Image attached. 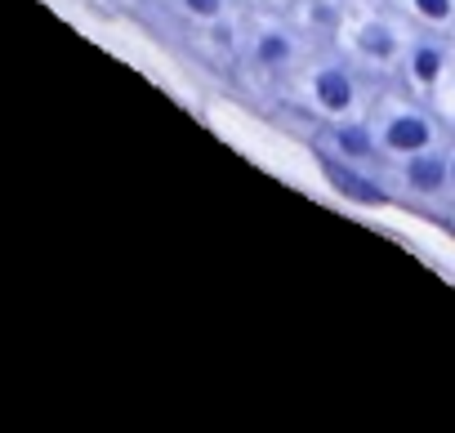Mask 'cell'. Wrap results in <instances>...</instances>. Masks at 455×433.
<instances>
[{"mask_svg":"<svg viewBox=\"0 0 455 433\" xmlns=\"http://www.w3.org/2000/svg\"><path fill=\"white\" fill-rule=\"evenodd\" d=\"M451 224H455V210H451Z\"/></svg>","mask_w":455,"mask_h":433,"instance_id":"cell-13","label":"cell"},{"mask_svg":"<svg viewBox=\"0 0 455 433\" xmlns=\"http://www.w3.org/2000/svg\"><path fill=\"white\" fill-rule=\"evenodd\" d=\"M308 103H313L322 116H331V121L353 116L357 103H362V81H357V72H353L348 63H339V59L313 68V76H308Z\"/></svg>","mask_w":455,"mask_h":433,"instance_id":"cell-5","label":"cell"},{"mask_svg":"<svg viewBox=\"0 0 455 433\" xmlns=\"http://www.w3.org/2000/svg\"><path fill=\"white\" fill-rule=\"evenodd\" d=\"M295 54H299V41L286 28H264L251 41V63L264 68V72H286L295 63Z\"/></svg>","mask_w":455,"mask_h":433,"instance_id":"cell-8","label":"cell"},{"mask_svg":"<svg viewBox=\"0 0 455 433\" xmlns=\"http://www.w3.org/2000/svg\"><path fill=\"white\" fill-rule=\"evenodd\" d=\"M179 10L192 19V23H219L228 14V0H179Z\"/></svg>","mask_w":455,"mask_h":433,"instance_id":"cell-11","label":"cell"},{"mask_svg":"<svg viewBox=\"0 0 455 433\" xmlns=\"http://www.w3.org/2000/svg\"><path fill=\"white\" fill-rule=\"evenodd\" d=\"M371 125H375L384 161H397V156H411V152H424V148H437L451 139V125L437 116V108L428 99L411 94L406 85H402V94L379 103Z\"/></svg>","mask_w":455,"mask_h":433,"instance_id":"cell-1","label":"cell"},{"mask_svg":"<svg viewBox=\"0 0 455 433\" xmlns=\"http://www.w3.org/2000/svg\"><path fill=\"white\" fill-rule=\"evenodd\" d=\"M322 170H326V179L335 183V192H339L344 201L375 205V210L397 201L393 183L375 179V174H371V165H353V161H344V156H335V152H322Z\"/></svg>","mask_w":455,"mask_h":433,"instance_id":"cell-6","label":"cell"},{"mask_svg":"<svg viewBox=\"0 0 455 433\" xmlns=\"http://www.w3.org/2000/svg\"><path fill=\"white\" fill-rule=\"evenodd\" d=\"M455 59V41L451 32H433V28H411L406 36V50H402V63H397V81L419 94V99H433L446 68Z\"/></svg>","mask_w":455,"mask_h":433,"instance_id":"cell-3","label":"cell"},{"mask_svg":"<svg viewBox=\"0 0 455 433\" xmlns=\"http://www.w3.org/2000/svg\"><path fill=\"white\" fill-rule=\"evenodd\" d=\"M388 165H393V192L406 205H419L428 214L451 220L455 196H451V179H446V143L424 148V152H411V156H397Z\"/></svg>","mask_w":455,"mask_h":433,"instance_id":"cell-2","label":"cell"},{"mask_svg":"<svg viewBox=\"0 0 455 433\" xmlns=\"http://www.w3.org/2000/svg\"><path fill=\"white\" fill-rule=\"evenodd\" d=\"M406 36H411V23L397 10H379V14H362L348 28V50L375 72H397Z\"/></svg>","mask_w":455,"mask_h":433,"instance_id":"cell-4","label":"cell"},{"mask_svg":"<svg viewBox=\"0 0 455 433\" xmlns=\"http://www.w3.org/2000/svg\"><path fill=\"white\" fill-rule=\"evenodd\" d=\"M446 179H451V196H455V130L446 139Z\"/></svg>","mask_w":455,"mask_h":433,"instance_id":"cell-12","label":"cell"},{"mask_svg":"<svg viewBox=\"0 0 455 433\" xmlns=\"http://www.w3.org/2000/svg\"><path fill=\"white\" fill-rule=\"evenodd\" d=\"M428 103H433L437 116L455 130V59H451V68H446V76H442V85H437V94H433Z\"/></svg>","mask_w":455,"mask_h":433,"instance_id":"cell-10","label":"cell"},{"mask_svg":"<svg viewBox=\"0 0 455 433\" xmlns=\"http://www.w3.org/2000/svg\"><path fill=\"white\" fill-rule=\"evenodd\" d=\"M393 10H397L411 28L455 32V0H393Z\"/></svg>","mask_w":455,"mask_h":433,"instance_id":"cell-9","label":"cell"},{"mask_svg":"<svg viewBox=\"0 0 455 433\" xmlns=\"http://www.w3.org/2000/svg\"><path fill=\"white\" fill-rule=\"evenodd\" d=\"M451 41H455V32H451Z\"/></svg>","mask_w":455,"mask_h":433,"instance_id":"cell-14","label":"cell"},{"mask_svg":"<svg viewBox=\"0 0 455 433\" xmlns=\"http://www.w3.org/2000/svg\"><path fill=\"white\" fill-rule=\"evenodd\" d=\"M326 152H335V156H344V161H353V165H375V161H384L379 139H375V125H371V121H353V116L331 121V130H326Z\"/></svg>","mask_w":455,"mask_h":433,"instance_id":"cell-7","label":"cell"}]
</instances>
